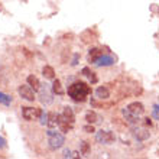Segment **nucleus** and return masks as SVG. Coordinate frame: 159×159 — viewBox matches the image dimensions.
<instances>
[{"instance_id":"f257e3e1","label":"nucleus","mask_w":159,"mask_h":159,"mask_svg":"<svg viewBox=\"0 0 159 159\" xmlns=\"http://www.w3.org/2000/svg\"><path fill=\"white\" fill-rule=\"evenodd\" d=\"M90 93H91V88L83 81H77L68 87V96L74 101H84Z\"/></svg>"},{"instance_id":"f03ea898","label":"nucleus","mask_w":159,"mask_h":159,"mask_svg":"<svg viewBox=\"0 0 159 159\" xmlns=\"http://www.w3.org/2000/svg\"><path fill=\"white\" fill-rule=\"evenodd\" d=\"M48 134V146H49L51 151H57L59 148L64 146V143H65V138H64L62 133H58V132H55L54 129H51L46 132Z\"/></svg>"},{"instance_id":"7ed1b4c3","label":"nucleus","mask_w":159,"mask_h":159,"mask_svg":"<svg viewBox=\"0 0 159 159\" xmlns=\"http://www.w3.org/2000/svg\"><path fill=\"white\" fill-rule=\"evenodd\" d=\"M96 140L101 145H111L116 140V136L110 130H98L96 133Z\"/></svg>"},{"instance_id":"20e7f679","label":"nucleus","mask_w":159,"mask_h":159,"mask_svg":"<svg viewBox=\"0 0 159 159\" xmlns=\"http://www.w3.org/2000/svg\"><path fill=\"white\" fill-rule=\"evenodd\" d=\"M17 93H19V96L26 101H34L35 100V90L30 87L29 84L20 85V87L17 88Z\"/></svg>"},{"instance_id":"39448f33","label":"nucleus","mask_w":159,"mask_h":159,"mask_svg":"<svg viewBox=\"0 0 159 159\" xmlns=\"http://www.w3.org/2000/svg\"><path fill=\"white\" fill-rule=\"evenodd\" d=\"M42 110L41 109H35V107H22V116L25 120H36L41 116Z\"/></svg>"},{"instance_id":"423d86ee","label":"nucleus","mask_w":159,"mask_h":159,"mask_svg":"<svg viewBox=\"0 0 159 159\" xmlns=\"http://www.w3.org/2000/svg\"><path fill=\"white\" fill-rule=\"evenodd\" d=\"M39 101L45 106L51 104V103L54 101V98H52V93H51V90L48 87H41L39 88Z\"/></svg>"},{"instance_id":"0eeeda50","label":"nucleus","mask_w":159,"mask_h":159,"mask_svg":"<svg viewBox=\"0 0 159 159\" xmlns=\"http://www.w3.org/2000/svg\"><path fill=\"white\" fill-rule=\"evenodd\" d=\"M132 132H133V136L138 140H146V139H149V136H151V133H149V130L145 129V127H140V126H136L133 125V127H132Z\"/></svg>"},{"instance_id":"6e6552de","label":"nucleus","mask_w":159,"mask_h":159,"mask_svg":"<svg viewBox=\"0 0 159 159\" xmlns=\"http://www.w3.org/2000/svg\"><path fill=\"white\" fill-rule=\"evenodd\" d=\"M127 111L129 113H132L133 116H138V117H140L143 114V111H145V107H143L142 103H139V101H134V103H130L127 107Z\"/></svg>"},{"instance_id":"1a4fd4ad","label":"nucleus","mask_w":159,"mask_h":159,"mask_svg":"<svg viewBox=\"0 0 159 159\" xmlns=\"http://www.w3.org/2000/svg\"><path fill=\"white\" fill-rule=\"evenodd\" d=\"M113 64H116V58L114 57H111V55H101L100 58L94 62V65L96 67H110Z\"/></svg>"},{"instance_id":"9d476101","label":"nucleus","mask_w":159,"mask_h":159,"mask_svg":"<svg viewBox=\"0 0 159 159\" xmlns=\"http://www.w3.org/2000/svg\"><path fill=\"white\" fill-rule=\"evenodd\" d=\"M58 126H59V129H61L62 133H68V132L72 129V126L74 125H71L67 119L64 117L62 114H58Z\"/></svg>"},{"instance_id":"9b49d317","label":"nucleus","mask_w":159,"mask_h":159,"mask_svg":"<svg viewBox=\"0 0 159 159\" xmlns=\"http://www.w3.org/2000/svg\"><path fill=\"white\" fill-rule=\"evenodd\" d=\"M101 55H103V51H101L100 48H91V49L88 51V62L94 64Z\"/></svg>"},{"instance_id":"f8f14e48","label":"nucleus","mask_w":159,"mask_h":159,"mask_svg":"<svg viewBox=\"0 0 159 159\" xmlns=\"http://www.w3.org/2000/svg\"><path fill=\"white\" fill-rule=\"evenodd\" d=\"M121 113H123V116H125V119L127 120V123H130V125L133 126V125H138L139 123V120H140V117H138V116H133L132 113H129L127 111V109H123L121 110Z\"/></svg>"},{"instance_id":"ddd939ff","label":"nucleus","mask_w":159,"mask_h":159,"mask_svg":"<svg viewBox=\"0 0 159 159\" xmlns=\"http://www.w3.org/2000/svg\"><path fill=\"white\" fill-rule=\"evenodd\" d=\"M64 116V117L67 119L68 121H70V123H71V125H74V123H75V114H74V111H72V109L71 107H64V110H62V113H61Z\"/></svg>"},{"instance_id":"4468645a","label":"nucleus","mask_w":159,"mask_h":159,"mask_svg":"<svg viewBox=\"0 0 159 159\" xmlns=\"http://www.w3.org/2000/svg\"><path fill=\"white\" fill-rule=\"evenodd\" d=\"M46 126L51 127V129H54L58 126V114L54 113V111H51L48 113V120H46Z\"/></svg>"},{"instance_id":"2eb2a0df","label":"nucleus","mask_w":159,"mask_h":159,"mask_svg":"<svg viewBox=\"0 0 159 159\" xmlns=\"http://www.w3.org/2000/svg\"><path fill=\"white\" fill-rule=\"evenodd\" d=\"M85 120H87V123L96 125V123H98L101 119H100V116H98L96 111H87V113H85Z\"/></svg>"},{"instance_id":"dca6fc26","label":"nucleus","mask_w":159,"mask_h":159,"mask_svg":"<svg viewBox=\"0 0 159 159\" xmlns=\"http://www.w3.org/2000/svg\"><path fill=\"white\" fill-rule=\"evenodd\" d=\"M42 75L45 77V78H48V80H54L55 78L54 68L51 67V65H45V67L42 68Z\"/></svg>"},{"instance_id":"f3484780","label":"nucleus","mask_w":159,"mask_h":159,"mask_svg":"<svg viewBox=\"0 0 159 159\" xmlns=\"http://www.w3.org/2000/svg\"><path fill=\"white\" fill-rule=\"evenodd\" d=\"M96 96L98 97V98H101V100H106V98H109V97H110L109 88H106V87H98V88L96 90Z\"/></svg>"},{"instance_id":"a211bd4d","label":"nucleus","mask_w":159,"mask_h":159,"mask_svg":"<svg viewBox=\"0 0 159 159\" xmlns=\"http://www.w3.org/2000/svg\"><path fill=\"white\" fill-rule=\"evenodd\" d=\"M28 84L34 88L35 91H39V88H41V83H39V80L36 78L35 75H29V77H28Z\"/></svg>"},{"instance_id":"6ab92c4d","label":"nucleus","mask_w":159,"mask_h":159,"mask_svg":"<svg viewBox=\"0 0 159 159\" xmlns=\"http://www.w3.org/2000/svg\"><path fill=\"white\" fill-rule=\"evenodd\" d=\"M52 91H54V94H58V96L64 94V88L61 85L59 80H54V83H52Z\"/></svg>"},{"instance_id":"aec40b11","label":"nucleus","mask_w":159,"mask_h":159,"mask_svg":"<svg viewBox=\"0 0 159 159\" xmlns=\"http://www.w3.org/2000/svg\"><path fill=\"white\" fill-rule=\"evenodd\" d=\"M10 103H12V97L9 96V94H6V93H2V91H0V104L10 106Z\"/></svg>"},{"instance_id":"412c9836","label":"nucleus","mask_w":159,"mask_h":159,"mask_svg":"<svg viewBox=\"0 0 159 159\" xmlns=\"http://www.w3.org/2000/svg\"><path fill=\"white\" fill-rule=\"evenodd\" d=\"M88 149H90V146H88V142H81V153H83V155H87V153H88Z\"/></svg>"},{"instance_id":"4be33fe9","label":"nucleus","mask_w":159,"mask_h":159,"mask_svg":"<svg viewBox=\"0 0 159 159\" xmlns=\"http://www.w3.org/2000/svg\"><path fill=\"white\" fill-rule=\"evenodd\" d=\"M84 132H87V133H94L96 129H94V126H93L91 123H88L87 126H84Z\"/></svg>"},{"instance_id":"5701e85b","label":"nucleus","mask_w":159,"mask_h":159,"mask_svg":"<svg viewBox=\"0 0 159 159\" xmlns=\"http://www.w3.org/2000/svg\"><path fill=\"white\" fill-rule=\"evenodd\" d=\"M152 116H153L156 120H159V103L153 107V110H152Z\"/></svg>"},{"instance_id":"b1692460","label":"nucleus","mask_w":159,"mask_h":159,"mask_svg":"<svg viewBox=\"0 0 159 159\" xmlns=\"http://www.w3.org/2000/svg\"><path fill=\"white\" fill-rule=\"evenodd\" d=\"M39 119H41V125H46V120H48V113L42 111L41 116H39Z\"/></svg>"},{"instance_id":"393cba45","label":"nucleus","mask_w":159,"mask_h":159,"mask_svg":"<svg viewBox=\"0 0 159 159\" xmlns=\"http://www.w3.org/2000/svg\"><path fill=\"white\" fill-rule=\"evenodd\" d=\"M4 148H6V139L0 136V149H4Z\"/></svg>"},{"instance_id":"a878e982","label":"nucleus","mask_w":159,"mask_h":159,"mask_svg":"<svg viewBox=\"0 0 159 159\" xmlns=\"http://www.w3.org/2000/svg\"><path fill=\"white\" fill-rule=\"evenodd\" d=\"M75 155H72V152L71 151H65L64 152V158H74Z\"/></svg>"},{"instance_id":"bb28decb","label":"nucleus","mask_w":159,"mask_h":159,"mask_svg":"<svg viewBox=\"0 0 159 159\" xmlns=\"http://www.w3.org/2000/svg\"><path fill=\"white\" fill-rule=\"evenodd\" d=\"M88 78H90V81H91V83H97V77L94 75V72H91V74L88 75Z\"/></svg>"},{"instance_id":"cd10ccee","label":"nucleus","mask_w":159,"mask_h":159,"mask_svg":"<svg viewBox=\"0 0 159 159\" xmlns=\"http://www.w3.org/2000/svg\"><path fill=\"white\" fill-rule=\"evenodd\" d=\"M78 58H80V55H78V54H75V55H74V59H72L71 65H77V62H78Z\"/></svg>"},{"instance_id":"c85d7f7f","label":"nucleus","mask_w":159,"mask_h":159,"mask_svg":"<svg viewBox=\"0 0 159 159\" xmlns=\"http://www.w3.org/2000/svg\"><path fill=\"white\" fill-rule=\"evenodd\" d=\"M145 120H146V121H145V123H146L148 126H152V121H151V119H145Z\"/></svg>"}]
</instances>
